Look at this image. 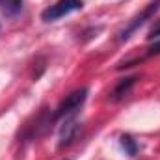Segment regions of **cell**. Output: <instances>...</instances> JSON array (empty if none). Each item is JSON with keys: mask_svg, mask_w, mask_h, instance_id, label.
<instances>
[{"mask_svg": "<svg viewBox=\"0 0 160 160\" xmlns=\"http://www.w3.org/2000/svg\"><path fill=\"white\" fill-rule=\"evenodd\" d=\"M158 8H160V0H153V2H151V4L142 11V13H140V15H136V17H134V19H132V21H130L123 30H121L119 34H118V36H119L118 39H119V41H127L132 34H134V32H136V30H138V28H140V26H143V24H145V22H147L155 13H157V11H158Z\"/></svg>", "mask_w": 160, "mask_h": 160, "instance_id": "3", "label": "cell"}, {"mask_svg": "<svg viewBox=\"0 0 160 160\" xmlns=\"http://www.w3.org/2000/svg\"><path fill=\"white\" fill-rule=\"evenodd\" d=\"M82 6H84L82 0H58V2H54L52 6H48L41 13V19L45 22H52V21H58V19L73 13V11L82 9Z\"/></svg>", "mask_w": 160, "mask_h": 160, "instance_id": "2", "label": "cell"}, {"mask_svg": "<svg viewBox=\"0 0 160 160\" xmlns=\"http://www.w3.org/2000/svg\"><path fill=\"white\" fill-rule=\"evenodd\" d=\"M78 130H80V123H78L77 118H73V116L65 118V123H63V127H62V130H60V142H58V145H60V147L71 145V143L75 142Z\"/></svg>", "mask_w": 160, "mask_h": 160, "instance_id": "4", "label": "cell"}, {"mask_svg": "<svg viewBox=\"0 0 160 160\" xmlns=\"http://www.w3.org/2000/svg\"><path fill=\"white\" fill-rule=\"evenodd\" d=\"M136 77H128V78H125V80H121L119 84L114 88V93H112V99L114 101H119V99H123L128 91H130V88L136 84Z\"/></svg>", "mask_w": 160, "mask_h": 160, "instance_id": "5", "label": "cell"}, {"mask_svg": "<svg viewBox=\"0 0 160 160\" xmlns=\"http://www.w3.org/2000/svg\"><path fill=\"white\" fill-rule=\"evenodd\" d=\"M119 143H121V147H123V151H125L128 157H136V155H138V143H136V140H134L132 136L123 134L119 138Z\"/></svg>", "mask_w": 160, "mask_h": 160, "instance_id": "7", "label": "cell"}, {"mask_svg": "<svg viewBox=\"0 0 160 160\" xmlns=\"http://www.w3.org/2000/svg\"><path fill=\"white\" fill-rule=\"evenodd\" d=\"M88 99V88H80V89H75L73 93H69L62 102L60 106L56 108V112L52 114V119H65L69 116H75L77 110H80V106L86 102Z\"/></svg>", "mask_w": 160, "mask_h": 160, "instance_id": "1", "label": "cell"}, {"mask_svg": "<svg viewBox=\"0 0 160 160\" xmlns=\"http://www.w3.org/2000/svg\"><path fill=\"white\" fill-rule=\"evenodd\" d=\"M63 160H69V158H63Z\"/></svg>", "mask_w": 160, "mask_h": 160, "instance_id": "9", "label": "cell"}, {"mask_svg": "<svg viewBox=\"0 0 160 160\" xmlns=\"http://www.w3.org/2000/svg\"><path fill=\"white\" fill-rule=\"evenodd\" d=\"M147 38H149V41H155V43L160 41V21L153 26V28H151V32H149V36H147Z\"/></svg>", "mask_w": 160, "mask_h": 160, "instance_id": "8", "label": "cell"}, {"mask_svg": "<svg viewBox=\"0 0 160 160\" xmlns=\"http://www.w3.org/2000/svg\"><path fill=\"white\" fill-rule=\"evenodd\" d=\"M22 9V0H0V11L6 15H17Z\"/></svg>", "mask_w": 160, "mask_h": 160, "instance_id": "6", "label": "cell"}]
</instances>
